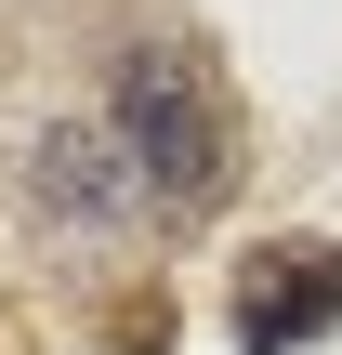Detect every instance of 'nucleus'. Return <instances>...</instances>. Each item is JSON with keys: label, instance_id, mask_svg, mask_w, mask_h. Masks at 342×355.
I'll use <instances>...</instances> for the list:
<instances>
[{"label": "nucleus", "instance_id": "f257e3e1", "mask_svg": "<svg viewBox=\"0 0 342 355\" xmlns=\"http://www.w3.org/2000/svg\"><path fill=\"white\" fill-rule=\"evenodd\" d=\"M105 145L132 158V198H145V211H211L224 171H237V132H224L211 66L171 53V40H145V53L119 66V119H105Z\"/></svg>", "mask_w": 342, "mask_h": 355}, {"label": "nucleus", "instance_id": "f03ea898", "mask_svg": "<svg viewBox=\"0 0 342 355\" xmlns=\"http://www.w3.org/2000/svg\"><path fill=\"white\" fill-rule=\"evenodd\" d=\"M342 329V250L330 237H290L237 277V343L250 355H290V343H330Z\"/></svg>", "mask_w": 342, "mask_h": 355}, {"label": "nucleus", "instance_id": "7ed1b4c3", "mask_svg": "<svg viewBox=\"0 0 342 355\" xmlns=\"http://www.w3.org/2000/svg\"><path fill=\"white\" fill-rule=\"evenodd\" d=\"M40 198H53L66 224H119V211H132V158H119L105 132H53V145H40Z\"/></svg>", "mask_w": 342, "mask_h": 355}]
</instances>
